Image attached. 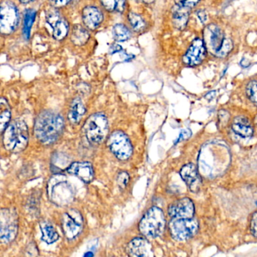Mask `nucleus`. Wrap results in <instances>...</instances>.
Segmentation results:
<instances>
[{
    "mask_svg": "<svg viewBox=\"0 0 257 257\" xmlns=\"http://www.w3.org/2000/svg\"><path fill=\"white\" fill-rule=\"evenodd\" d=\"M64 121L62 117L55 112H42L35 121L34 133L36 138L43 144L55 143L62 135Z\"/></svg>",
    "mask_w": 257,
    "mask_h": 257,
    "instance_id": "obj_1",
    "label": "nucleus"
},
{
    "mask_svg": "<svg viewBox=\"0 0 257 257\" xmlns=\"http://www.w3.org/2000/svg\"><path fill=\"white\" fill-rule=\"evenodd\" d=\"M3 142L6 150L13 153L25 150L29 141L28 125L23 120H15L4 131Z\"/></svg>",
    "mask_w": 257,
    "mask_h": 257,
    "instance_id": "obj_2",
    "label": "nucleus"
},
{
    "mask_svg": "<svg viewBox=\"0 0 257 257\" xmlns=\"http://www.w3.org/2000/svg\"><path fill=\"white\" fill-rule=\"evenodd\" d=\"M203 40L207 49L218 58H225L233 48L231 39L225 37L223 31L217 25H208L204 29Z\"/></svg>",
    "mask_w": 257,
    "mask_h": 257,
    "instance_id": "obj_3",
    "label": "nucleus"
},
{
    "mask_svg": "<svg viewBox=\"0 0 257 257\" xmlns=\"http://www.w3.org/2000/svg\"><path fill=\"white\" fill-rule=\"evenodd\" d=\"M165 214L162 209L153 207L147 210L139 224L140 231L147 237L156 238L163 234L165 231Z\"/></svg>",
    "mask_w": 257,
    "mask_h": 257,
    "instance_id": "obj_4",
    "label": "nucleus"
},
{
    "mask_svg": "<svg viewBox=\"0 0 257 257\" xmlns=\"http://www.w3.org/2000/svg\"><path fill=\"white\" fill-rule=\"evenodd\" d=\"M48 195L55 204L66 205L73 200V189L64 175L56 174L48 183Z\"/></svg>",
    "mask_w": 257,
    "mask_h": 257,
    "instance_id": "obj_5",
    "label": "nucleus"
},
{
    "mask_svg": "<svg viewBox=\"0 0 257 257\" xmlns=\"http://www.w3.org/2000/svg\"><path fill=\"white\" fill-rule=\"evenodd\" d=\"M85 136L91 144H99L103 142L109 132V123L104 114H93L84 125Z\"/></svg>",
    "mask_w": 257,
    "mask_h": 257,
    "instance_id": "obj_6",
    "label": "nucleus"
},
{
    "mask_svg": "<svg viewBox=\"0 0 257 257\" xmlns=\"http://www.w3.org/2000/svg\"><path fill=\"white\" fill-rule=\"evenodd\" d=\"M19 231V216L14 209L5 208L0 213V238L3 243L15 240Z\"/></svg>",
    "mask_w": 257,
    "mask_h": 257,
    "instance_id": "obj_7",
    "label": "nucleus"
},
{
    "mask_svg": "<svg viewBox=\"0 0 257 257\" xmlns=\"http://www.w3.org/2000/svg\"><path fill=\"white\" fill-rule=\"evenodd\" d=\"M198 222L193 217L188 219L172 218L169 223L171 236L178 241H184L193 237L198 232Z\"/></svg>",
    "mask_w": 257,
    "mask_h": 257,
    "instance_id": "obj_8",
    "label": "nucleus"
},
{
    "mask_svg": "<svg viewBox=\"0 0 257 257\" xmlns=\"http://www.w3.org/2000/svg\"><path fill=\"white\" fill-rule=\"evenodd\" d=\"M107 146L119 160H127L133 153V147L128 137L121 131H115L109 135Z\"/></svg>",
    "mask_w": 257,
    "mask_h": 257,
    "instance_id": "obj_9",
    "label": "nucleus"
},
{
    "mask_svg": "<svg viewBox=\"0 0 257 257\" xmlns=\"http://www.w3.org/2000/svg\"><path fill=\"white\" fill-rule=\"evenodd\" d=\"M19 24V13L17 7L10 0L3 1L0 10V31L9 35L17 29Z\"/></svg>",
    "mask_w": 257,
    "mask_h": 257,
    "instance_id": "obj_10",
    "label": "nucleus"
},
{
    "mask_svg": "<svg viewBox=\"0 0 257 257\" xmlns=\"http://www.w3.org/2000/svg\"><path fill=\"white\" fill-rule=\"evenodd\" d=\"M83 225V218L76 209H70L63 215V230L66 237L70 240L75 238L80 234Z\"/></svg>",
    "mask_w": 257,
    "mask_h": 257,
    "instance_id": "obj_11",
    "label": "nucleus"
},
{
    "mask_svg": "<svg viewBox=\"0 0 257 257\" xmlns=\"http://www.w3.org/2000/svg\"><path fill=\"white\" fill-rule=\"evenodd\" d=\"M207 55V47L204 40L195 39L186 53L183 56V61L186 65L194 67L201 64Z\"/></svg>",
    "mask_w": 257,
    "mask_h": 257,
    "instance_id": "obj_12",
    "label": "nucleus"
},
{
    "mask_svg": "<svg viewBox=\"0 0 257 257\" xmlns=\"http://www.w3.org/2000/svg\"><path fill=\"white\" fill-rule=\"evenodd\" d=\"M168 213L171 218H179V219L192 218L195 213V206L190 198H181L174 201L169 206Z\"/></svg>",
    "mask_w": 257,
    "mask_h": 257,
    "instance_id": "obj_13",
    "label": "nucleus"
},
{
    "mask_svg": "<svg viewBox=\"0 0 257 257\" xmlns=\"http://www.w3.org/2000/svg\"><path fill=\"white\" fill-rule=\"evenodd\" d=\"M47 22L53 31V37L56 40H62L69 33V24L65 18L63 17L56 10L49 12L47 16Z\"/></svg>",
    "mask_w": 257,
    "mask_h": 257,
    "instance_id": "obj_14",
    "label": "nucleus"
},
{
    "mask_svg": "<svg viewBox=\"0 0 257 257\" xmlns=\"http://www.w3.org/2000/svg\"><path fill=\"white\" fill-rule=\"evenodd\" d=\"M180 174L191 192H198L200 190L202 181L194 164L189 163L184 165L180 170Z\"/></svg>",
    "mask_w": 257,
    "mask_h": 257,
    "instance_id": "obj_15",
    "label": "nucleus"
},
{
    "mask_svg": "<svg viewBox=\"0 0 257 257\" xmlns=\"http://www.w3.org/2000/svg\"><path fill=\"white\" fill-rule=\"evenodd\" d=\"M126 252L130 256L145 257L153 255L151 243L143 237H135L131 240L126 248Z\"/></svg>",
    "mask_w": 257,
    "mask_h": 257,
    "instance_id": "obj_16",
    "label": "nucleus"
},
{
    "mask_svg": "<svg viewBox=\"0 0 257 257\" xmlns=\"http://www.w3.org/2000/svg\"><path fill=\"white\" fill-rule=\"evenodd\" d=\"M67 171L69 174L76 176L85 183H90L94 179V169L89 162H73Z\"/></svg>",
    "mask_w": 257,
    "mask_h": 257,
    "instance_id": "obj_17",
    "label": "nucleus"
},
{
    "mask_svg": "<svg viewBox=\"0 0 257 257\" xmlns=\"http://www.w3.org/2000/svg\"><path fill=\"white\" fill-rule=\"evenodd\" d=\"M103 20L102 12L95 7H87L82 11V21L84 25L91 31L97 29Z\"/></svg>",
    "mask_w": 257,
    "mask_h": 257,
    "instance_id": "obj_18",
    "label": "nucleus"
},
{
    "mask_svg": "<svg viewBox=\"0 0 257 257\" xmlns=\"http://www.w3.org/2000/svg\"><path fill=\"white\" fill-rule=\"evenodd\" d=\"M231 128L236 135L241 138H250L253 134V128L250 121L244 117H237L231 124Z\"/></svg>",
    "mask_w": 257,
    "mask_h": 257,
    "instance_id": "obj_19",
    "label": "nucleus"
},
{
    "mask_svg": "<svg viewBox=\"0 0 257 257\" xmlns=\"http://www.w3.org/2000/svg\"><path fill=\"white\" fill-rule=\"evenodd\" d=\"M189 9L175 5L172 13V23L177 30L183 31L187 26Z\"/></svg>",
    "mask_w": 257,
    "mask_h": 257,
    "instance_id": "obj_20",
    "label": "nucleus"
},
{
    "mask_svg": "<svg viewBox=\"0 0 257 257\" xmlns=\"http://www.w3.org/2000/svg\"><path fill=\"white\" fill-rule=\"evenodd\" d=\"M86 112L85 106L80 98L74 99L72 102L70 111H69L68 118L72 124H79L82 120V116Z\"/></svg>",
    "mask_w": 257,
    "mask_h": 257,
    "instance_id": "obj_21",
    "label": "nucleus"
},
{
    "mask_svg": "<svg viewBox=\"0 0 257 257\" xmlns=\"http://www.w3.org/2000/svg\"><path fill=\"white\" fill-rule=\"evenodd\" d=\"M40 228L42 231V240L46 243H53L56 242L59 238L58 231L55 230V227L49 222H41L40 223Z\"/></svg>",
    "mask_w": 257,
    "mask_h": 257,
    "instance_id": "obj_22",
    "label": "nucleus"
},
{
    "mask_svg": "<svg viewBox=\"0 0 257 257\" xmlns=\"http://www.w3.org/2000/svg\"><path fill=\"white\" fill-rule=\"evenodd\" d=\"M89 40V33L82 25H76L73 27L71 32L72 43L76 46H83Z\"/></svg>",
    "mask_w": 257,
    "mask_h": 257,
    "instance_id": "obj_23",
    "label": "nucleus"
},
{
    "mask_svg": "<svg viewBox=\"0 0 257 257\" xmlns=\"http://www.w3.org/2000/svg\"><path fill=\"white\" fill-rule=\"evenodd\" d=\"M11 120V110L10 105L4 97L0 100V130L2 134L6 130Z\"/></svg>",
    "mask_w": 257,
    "mask_h": 257,
    "instance_id": "obj_24",
    "label": "nucleus"
},
{
    "mask_svg": "<svg viewBox=\"0 0 257 257\" xmlns=\"http://www.w3.org/2000/svg\"><path fill=\"white\" fill-rule=\"evenodd\" d=\"M102 7L110 13H123L125 10V0H100Z\"/></svg>",
    "mask_w": 257,
    "mask_h": 257,
    "instance_id": "obj_25",
    "label": "nucleus"
},
{
    "mask_svg": "<svg viewBox=\"0 0 257 257\" xmlns=\"http://www.w3.org/2000/svg\"><path fill=\"white\" fill-rule=\"evenodd\" d=\"M112 34H113L114 39L118 42H124L128 40L131 38L130 31L127 27L124 26V25H115L112 30Z\"/></svg>",
    "mask_w": 257,
    "mask_h": 257,
    "instance_id": "obj_26",
    "label": "nucleus"
},
{
    "mask_svg": "<svg viewBox=\"0 0 257 257\" xmlns=\"http://www.w3.org/2000/svg\"><path fill=\"white\" fill-rule=\"evenodd\" d=\"M127 18H128L131 26L135 32L140 33L144 31L146 28V22L141 16L135 13H130Z\"/></svg>",
    "mask_w": 257,
    "mask_h": 257,
    "instance_id": "obj_27",
    "label": "nucleus"
},
{
    "mask_svg": "<svg viewBox=\"0 0 257 257\" xmlns=\"http://www.w3.org/2000/svg\"><path fill=\"white\" fill-rule=\"evenodd\" d=\"M36 17V11L34 10H28L25 13L24 21V35L26 39H29L31 36V28Z\"/></svg>",
    "mask_w": 257,
    "mask_h": 257,
    "instance_id": "obj_28",
    "label": "nucleus"
},
{
    "mask_svg": "<svg viewBox=\"0 0 257 257\" xmlns=\"http://www.w3.org/2000/svg\"><path fill=\"white\" fill-rule=\"evenodd\" d=\"M246 94L251 101L257 106V82L255 81L249 82L246 88Z\"/></svg>",
    "mask_w": 257,
    "mask_h": 257,
    "instance_id": "obj_29",
    "label": "nucleus"
},
{
    "mask_svg": "<svg viewBox=\"0 0 257 257\" xmlns=\"http://www.w3.org/2000/svg\"><path fill=\"white\" fill-rule=\"evenodd\" d=\"M129 180H130V177H129L127 172H126V171L120 172L118 174V177H117V183H118L120 189H125L126 186L128 184Z\"/></svg>",
    "mask_w": 257,
    "mask_h": 257,
    "instance_id": "obj_30",
    "label": "nucleus"
},
{
    "mask_svg": "<svg viewBox=\"0 0 257 257\" xmlns=\"http://www.w3.org/2000/svg\"><path fill=\"white\" fill-rule=\"evenodd\" d=\"M199 2V0H175L176 5L184 8H193Z\"/></svg>",
    "mask_w": 257,
    "mask_h": 257,
    "instance_id": "obj_31",
    "label": "nucleus"
},
{
    "mask_svg": "<svg viewBox=\"0 0 257 257\" xmlns=\"http://www.w3.org/2000/svg\"><path fill=\"white\" fill-rule=\"evenodd\" d=\"M250 231L257 237V211L252 214L250 219Z\"/></svg>",
    "mask_w": 257,
    "mask_h": 257,
    "instance_id": "obj_32",
    "label": "nucleus"
},
{
    "mask_svg": "<svg viewBox=\"0 0 257 257\" xmlns=\"http://www.w3.org/2000/svg\"><path fill=\"white\" fill-rule=\"evenodd\" d=\"M192 135V132L189 129H186V130H183L181 133L179 135L178 138H177V141L175 144H178V143L181 142V141H186L188 138H190Z\"/></svg>",
    "mask_w": 257,
    "mask_h": 257,
    "instance_id": "obj_33",
    "label": "nucleus"
},
{
    "mask_svg": "<svg viewBox=\"0 0 257 257\" xmlns=\"http://www.w3.org/2000/svg\"><path fill=\"white\" fill-rule=\"evenodd\" d=\"M219 118L221 123L225 124V123L228 122V119H229V115L226 111L221 110L219 111Z\"/></svg>",
    "mask_w": 257,
    "mask_h": 257,
    "instance_id": "obj_34",
    "label": "nucleus"
},
{
    "mask_svg": "<svg viewBox=\"0 0 257 257\" xmlns=\"http://www.w3.org/2000/svg\"><path fill=\"white\" fill-rule=\"evenodd\" d=\"M71 0H52L53 5L56 7H64L68 5Z\"/></svg>",
    "mask_w": 257,
    "mask_h": 257,
    "instance_id": "obj_35",
    "label": "nucleus"
},
{
    "mask_svg": "<svg viewBox=\"0 0 257 257\" xmlns=\"http://www.w3.org/2000/svg\"><path fill=\"white\" fill-rule=\"evenodd\" d=\"M198 19L201 21V23L204 24L207 22V15L204 11H199L198 13Z\"/></svg>",
    "mask_w": 257,
    "mask_h": 257,
    "instance_id": "obj_36",
    "label": "nucleus"
},
{
    "mask_svg": "<svg viewBox=\"0 0 257 257\" xmlns=\"http://www.w3.org/2000/svg\"><path fill=\"white\" fill-rule=\"evenodd\" d=\"M137 2L142 3L144 4H152L154 3L155 0H135Z\"/></svg>",
    "mask_w": 257,
    "mask_h": 257,
    "instance_id": "obj_37",
    "label": "nucleus"
},
{
    "mask_svg": "<svg viewBox=\"0 0 257 257\" xmlns=\"http://www.w3.org/2000/svg\"><path fill=\"white\" fill-rule=\"evenodd\" d=\"M214 97L215 91H211V92L209 93V94H207V95H206V98H207V100H212V99Z\"/></svg>",
    "mask_w": 257,
    "mask_h": 257,
    "instance_id": "obj_38",
    "label": "nucleus"
},
{
    "mask_svg": "<svg viewBox=\"0 0 257 257\" xmlns=\"http://www.w3.org/2000/svg\"><path fill=\"white\" fill-rule=\"evenodd\" d=\"M19 1H20V3H22V4H28L31 3L32 0H19Z\"/></svg>",
    "mask_w": 257,
    "mask_h": 257,
    "instance_id": "obj_39",
    "label": "nucleus"
},
{
    "mask_svg": "<svg viewBox=\"0 0 257 257\" xmlns=\"http://www.w3.org/2000/svg\"><path fill=\"white\" fill-rule=\"evenodd\" d=\"M94 253L92 252H87L86 253L84 254V256H93Z\"/></svg>",
    "mask_w": 257,
    "mask_h": 257,
    "instance_id": "obj_40",
    "label": "nucleus"
},
{
    "mask_svg": "<svg viewBox=\"0 0 257 257\" xmlns=\"http://www.w3.org/2000/svg\"><path fill=\"white\" fill-rule=\"evenodd\" d=\"M255 124H257V116L255 117Z\"/></svg>",
    "mask_w": 257,
    "mask_h": 257,
    "instance_id": "obj_41",
    "label": "nucleus"
},
{
    "mask_svg": "<svg viewBox=\"0 0 257 257\" xmlns=\"http://www.w3.org/2000/svg\"><path fill=\"white\" fill-rule=\"evenodd\" d=\"M256 205H257V202H256Z\"/></svg>",
    "mask_w": 257,
    "mask_h": 257,
    "instance_id": "obj_42",
    "label": "nucleus"
}]
</instances>
